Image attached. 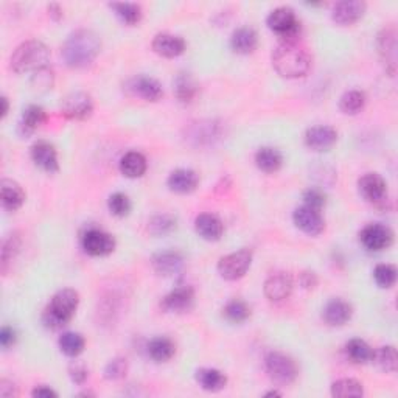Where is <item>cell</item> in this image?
Returning <instances> with one entry per match:
<instances>
[{"mask_svg":"<svg viewBox=\"0 0 398 398\" xmlns=\"http://www.w3.org/2000/svg\"><path fill=\"white\" fill-rule=\"evenodd\" d=\"M69 374H70V378H72L73 383L83 384V383H85V381L87 380L89 372H87V367H86L85 364L75 361L72 365H70Z\"/></svg>","mask_w":398,"mask_h":398,"instance_id":"obj_47","label":"cell"},{"mask_svg":"<svg viewBox=\"0 0 398 398\" xmlns=\"http://www.w3.org/2000/svg\"><path fill=\"white\" fill-rule=\"evenodd\" d=\"M50 58V50L46 44L41 41H27L19 46L15 53L11 55L10 67L12 72L25 73L36 72L42 67H47Z\"/></svg>","mask_w":398,"mask_h":398,"instance_id":"obj_4","label":"cell"},{"mask_svg":"<svg viewBox=\"0 0 398 398\" xmlns=\"http://www.w3.org/2000/svg\"><path fill=\"white\" fill-rule=\"evenodd\" d=\"M265 365L269 378L274 383L280 384V386H288L296 381L299 369L294 359L290 358L285 353L280 352H271L268 353L265 358Z\"/></svg>","mask_w":398,"mask_h":398,"instance_id":"obj_6","label":"cell"},{"mask_svg":"<svg viewBox=\"0 0 398 398\" xmlns=\"http://www.w3.org/2000/svg\"><path fill=\"white\" fill-rule=\"evenodd\" d=\"M49 11H50V16H53L55 19L62 17V10H61V6L58 5V3H51L49 6Z\"/></svg>","mask_w":398,"mask_h":398,"instance_id":"obj_52","label":"cell"},{"mask_svg":"<svg viewBox=\"0 0 398 398\" xmlns=\"http://www.w3.org/2000/svg\"><path fill=\"white\" fill-rule=\"evenodd\" d=\"M272 66L284 78H302L311 67V58L297 42H280L272 51Z\"/></svg>","mask_w":398,"mask_h":398,"instance_id":"obj_2","label":"cell"},{"mask_svg":"<svg viewBox=\"0 0 398 398\" xmlns=\"http://www.w3.org/2000/svg\"><path fill=\"white\" fill-rule=\"evenodd\" d=\"M223 314L229 322L241 324L250 316L249 306L243 300H230L229 304L223 308Z\"/></svg>","mask_w":398,"mask_h":398,"instance_id":"obj_39","label":"cell"},{"mask_svg":"<svg viewBox=\"0 0 398 398\" xmlns=\"http://www.w3.org/2000/svg\"><path fill=\"white\" fill-rule=\"evenodd\" d=\"M345 353H347V358L352 363L355 364H367L374 359V349L370 345L363 341V339H350V341L345 344Z\"/></svg>","mask_w":398,"mask_h":398,"instance_id":"obj_33","label":"cell"},{"mask_svg":"<svg viewBox=\"0 0 398 398\" xmlns=\"http://www.w3.org/2000/svg\"><path fill=\"white\" fill-rule=\"evenodd\" d=\"M377 46L388 73L394 76L397 72V30L394 27L383 28L378 35Z\"/></svg>","mask_w":398,"mask_h":398,"instance_id":"obj_12","label":"cell"},{"mask_svg":"<svg viewBox=\"0 0 398 398\" xmlns=\"http://www.w3.org/2000/svg\"><path fill=\"white\" fill-rule=\"evenodd\" d=\"M176 227V221L173 220L168 215H160V216H154L153 220L148 224V230L153 235H166L170 234L173 229Z\"/></svg>","mask_w":398,"mask_h":398,"instance_id":"obj_42","label":"cell"},{"mask_svg":"<svg viewBox=\"0 0 398 398\" xmlns=\"http://www.w3.org/2000/svg\"><path fill=\"white\" fill-rule=\"evenodd\" d=\"M293 277L288 272H275L269 275L263 286L265 296L271 302H284L293 293Z\"/></svg>","mask_w":398,"mask_h":398,"instance_id":"obj_14","label":"cell"},{"mask_svg":"<svg viewBox=\"0 0 398 398\" xmlns=\"http://www.w3.org/2000/svg\"><path fill=\"white\" fill-rule=\"evenodd\" d=\"M195 302V291L191 286L181 285L166 294L162 299L160 306L164 308L166 313H184L189 311Z\"/></svg>","mask_w":398,"mask_h":398,"instance_id":"obj_16","label":"cell"},{"mask_svg":"<svg viewBox=\"0 0 398 398\" xmlns=\"http://www.w3.org/2000/svg\"><path fill=\"white\" fill-rule=\"evenodd\" d=\"M19 248H21V240H19V236L15 235H10L8 239L3 241V246H2V271H6V266H8V263L15 259V255L19 252Z\"/></svg>","mask_w":398,"mask_h":398,"instance_id":"obj_44","label":"cell"},{"mask_svg":"<svg viewBox=\"0 0 398 398\" xmlns=\"http://www.w3.org/2000/svg\"><path fill=\"white\" fill-rule=\"evenodd\" d=\"M0 395L5 398L17 397V388L15 386V383H11L8 380L0 381Z\"/></svg>","mask_w":398,"mask_h":398,"instance_id":"obj_50","label":"cell"},{"mask_svg":"<svg viewBox=\"0 0 398 398\" xmlns=\"http://www.w3.org/2000/svg\"><path fill=\"white\" fill-rule=\"evenodd\" d=\"M107 207L112 215L123 218L131 211V201L125 193H114L109 196Z\"/></svg>","mask_w":398,"mask_h":398,"instance_id":"obj_41","label":"cell"},{"mask_svg":"<svg viewBox=\"0 0 398 398\" xmlns=\"http://www.w3.org/2000/svg\"><path fill=\"white\" fill-rule=\"evenodd\" d=\"M196 381L199 386H201L204 390H209V392H220L227 384V378L223 372L216 370V369H199L196 372Z\"/></svg>","mask_w":398,"mask_h":398,"instance_id":"obj_29","label":"cell"},{"mask_svg":"<svg viewBox=\"0 0 398 398\" xmlns=\"http://www.w3.org/2000/svg\"><path fill=\"white\" fill-rule=\"evenodd\" d=\"M331 395L338 398L363 397L364 388L361 383L353 380V378H343V380H338L331 384Z\"/></svg>","mask_w":398,"mask_h":398,"instance_id":"obj_37","label":"cell"},{"mask_svg":"<svg viewBox=\"0 0 398 398\" xmlns=\"http://www.w3.org/2000/svg\"><path fill=\"white\" fill-rule=\"evenodd\" d=\"M86 347V341L80 333L75 331H66L62 333V336L60 338V349L66 356L76 358L80 356L83 350Z\"/></svg>","mask_w":398,"mask_h":398,"instance_id":"obj_34","label":"cell"},{"mask_svg":"<svg viewBox=\"0 0 398 398\" xmlns=\"http://www.w3.org/2000/svg\"><path fill=\"white\" fill-rule=\"evenodd\" d=\"M199 184V176L196 175V171L189 170V168H179L175 170L168 176V187L175 193L187 195L195 191Z\"/></svg>","mask_w":398,"mask_h":398,"instance_id":"obj_24","label":"cell"},{"mask_svg":"<svg viewBox=\"0 0 398 398\" xmlns=\"http://www.w3.org/2000/svg\"><path fill=\"white\" fill-rule=\"evenodd\" d=\"M61 111L70 120H86L94 112V101L85 92H72L62 100Z\"/></svg>","mask_w":398,"mask_h":398,"instance_id":"obj_9","label":"cell"},{"mask_svg":"<svg viewBox=\"0 0 398 398\" xmlns=\"http://www.w3.org/2000/svg\"><path fill=\"white\" fill-rule=\"evenodd\" d=\"M0 103H2V119H5V117H6V114H8V109H10L8 98H6V97H2V98H0Z\"/></svg>","mask_w":398,"mask_h":398,"instance_id":"obj_53","label":"cell"},{"mask_svg":"<svg viewBox=\"0 0 398 398\" xmlns=\"http://www.w3.org/2000/svg\"><path fill=\"white\" fill-rule=\"evenodd\" d=\"M146 166H148V164H146V159L144 154L139 151L126 153L120 160L121 175L130 179L142 178L146 171Z\"/></svg>","mask_w":398,"mask_h":398,"instance_id":"obj_27","label":"cell"},{"mask_svg":"<svg viewBox=\"0 0 398 398\" xmlns=\"http://www.w3.org/2000/svg\"><path fill=\"white\" fill-rule=\"evenodd\" d=\"M359 240H361L363 246L372 250V252H380V250L388 249L394 241V234L389 227L383 226V224H369L365 226L361 234H359Z\"/></svg>","mask_w":398,"mask_h":398,"instance_id":"obj_8","label":"cell"},{"mask_svg":"<svg viewBox=\"0 0 398 398\" xmlns=\"http://www.w3.org/2000/svg\"><path fill=\"white\" fill-rule=\"evenodd\" d=\"M128 91L145 101H159L164 97V89L160 83L150 76H136L128 83Z\"/></svg>","mask_w":398,"mask_h":398,"instance_id":"obj_18","label":"cell"},{"mask_svg":"<svg viewBox=\"0 0 398 398\" xmlns=\"http://www.w3.org/2000/svg\"><path fill=\"white\" fill-rule=\"evenodd\" d=\"M375 364L386 374H394L398 367V358H397V350L392 345H384L380 347L377 352H374V359Z\"/></svg>","mask_w":398,"mask_h":398,"instance_id":"obj_35","label":"cell"},{"mask_svg":"<svg viewBox=\"0 0 398 398\" xmlns=\"http://www.w3.org/2000/svg\"><path fill=\"white\" fill-rule=\"evenodd\" d=\"M153 50L159 56L178 58L185 51V41L181 36L171 33H159L153 40Z\"/></svg>","mask_w":398,"mask_h":398,"instance_id":"obj_20","label":"cell"},{"mask_svg":"<svg viewBox=\"0 0 398 398\" xmlns=\"http://www.w3.org/2000/svg\"><path fill=\"white\" fill-rule=\"evenodd\" d=\"M175 352H176L175 344H173V341L168 338L159 336L151 339L148 343V355L156 363L170 361V359L175 356Z\"/></svg>","mask_w":398,"mask_h":398,"instance_id":"obj_32","label":"cell"},{"mask_svg":"<svg viewBox=\"0 0 398 398\" xmlns=\"http://www.w3.org/2000/svg\"><path fill=\"white\" fill-rule=\"evenodd\" d=\"M31 159L33 162L47 173H56L60 170V162H58V153L55 146L47 140H40L31 146Z\"/></svg>","mask_w":398,"mask_h":398,"instance_id":"obj_19","label":"cell"},{"mask_svg":"<svg viewBox=\"0 0 398 398\" xmlns=\"http://www.w3.org/2000/svg\"><path fill=\"white\" fill-rule=\"evenodd\" d=\"M304 202L306 207L320 211V209L325 205V195L318 189H308L304 193Z\"/></svg>","mask_w":398,"mask_h":398,"instance_id":"obj_46","label":"cell"},{"mask_svg":"<svg viewBox=\"0 0 398 398\" xmlns=\"http://www.w3.org/2000/svg\"><path fill=\"white\" fill-rule=\"evenodd\" d=\"M153 268L159 275L164 277H173L182 271L184 259L181 254L166 250V252H159L153 257Z\"/></svg>","mask_w":398,"mask_h":398,"instance_id":"obj_21","label":"cell"},{"mask_svg":"<svg viewBox=\"0 0 398 398\" xmlns=\"http://www.w3.org/2000/svg\"><path fill=\"white\" fill-rule=\"evenodd\" d=\"M46 119H47V114L41 106H37V105L28 106L24 111L21 121H19V132H21V136L24 137L30 136V134H33L37 128L46 121Z\"/></svg>","mask_w":398,"mask_h":398,"instance_id":"obj_28","label":"cell"},{"mask_svg":"<svg viewBox=\"0 0 398 398\" xmlns=\"http://www.w3.org/2000/svg\"><path fill=\"white\" fill-rule=\"evenodd\" d=\"M198 235L205 241H218L223 236L224 224L214 214H201L195 220Z\"/></svg>","mask_w":398,"mask_h":398,"instance_id":"obj_22","label":"cell"},{"mask_svg":"<svg viewBox=\"0 0 398 398\" xmlns=\"http://www.w3.org/2000/svg\"><path fill=\"white\" fill-rule=\"evenodd\" d=\"M353 310L349 302L343 299H333L324 308V320L331 327H343L352 319Z\"/></svg>","mask_w":398,"mask_h":398,"instance_id":"obj_23","label":"cell"},{"mask_svg":"<svg viewBox=\"0 0 398 398\" xmlns=\"http://www.w3.org/2000/svg\"><path fill=\"white\" fill-rule=\"evenodd\" d=\"M80 296L72 288H64L51 297L49 306L44 311V324L49 329L58 330L67 325L78 310Z\"/></svg>","mask_w":398,"mask_h":398,"instance_id":"obj_3","label":"cell"},{"mask_svg":"<svg viewBox=\"0 0 398 398\" xmlns=\"http://www.w3.org/2000/svg\"><path fill=\"white\" fill-rule=\"evenodd\" d=\"M83 249L92 257H106L114 252L115 240L112 235L100 229H89L81 239Z\"/></svg>","mask_w":398,"mask_h":398,"instance_id":"obj_10","label":"cell"},{"mask_svg":"<svg viewBox=\"0 0 398 398\" xmlns=\"http://www.w3.org/2000/svg\"><path fill=\"white\" fill-rule=\"evenodd\" d=\"M358 190L367 202L381 204L388 196L386 181L377 173H367L358 181Z\"/></svg>","mask_w":398,"mask_h":398,"instance_id":"obj_13","label":"cell"},{"mask_svg":"<svg viewBox=\"0 0 398 398\" xmlns=\"http://www.w3.org/2000/svg\"><path fill=\"white\" fill-rule=\"evenodd\" d=\"M128 372V363L125 358H115L111 359L105 367V378L109 381H117L125 378Z\"/></svg>","mask_w":398,"mask_h":398,"instance_id":"obj_43","label":"cell"},{"mask_svg":"<svg viewBox=\"0 0 398 398\" xmlns=\"http://www.w3.org/2000/svg\"><path fill=\"white\" fill-rule=\"evenodd\" d=\"M31 86L36 91H49L53 86V72L49 67L36 70V72H33V76H31Z\"/></svg>","mask_w":398,"mask_h":398,"instance_id":"obj_45","label":"cell"},{"mask_svg":"<svg viewBox=\"0 0 398 398\" xmlns=\"http://www.w3.org/2000/svg\"><path fill=\"white\" fill-rule=\"evenodd\" d=\"M255 164L261 171L265 173H275L280 170L282 164H284V157H282V153L271 146H265V148H260L255 154Z\"/></svg>","mask_w":398,"mask_h":398,"instance_id":"obj_31","label":"cell"},{"mask_svg":"<svg viewBox=\"0 0 398 398\" xmlns=\"http://www.w3.org/2000/svg\"><path fill=\"white\" fill-rule=\"evenodd\" d=\"M266 22L268 27L282 37V42H297L300 36V24L296 12L290 6H280V8L271 11Z\"/></svg>","mask_w":398,"mask_h":398,"instance_id":"obj_5","label":"cell"},{"mask_svg":"<svg viewBox=\"0 0 398 398\" xmlns=\"http://www.w3.org/2000/svg\"><path fill=\"white\" fill-rule=\"evenodd\" d=\"M101 50V40L91 30H78L64 42L61 55L69 67L81 69L95 61Z\"/></svg>","mask_w":398,"mask_h":398,"instance_id":"obj_1","label":"cell"},{"mask_svg":"<svg viewBox=\"0 0 398 398\" xmlns=\"http://www.w3.org/2000/svg\"><path fill=\"white\" fill-rule=\"evenodd\" d=\"M111 8L120 21L128 25H136L142 19V8L137 3H111Z\"/></svg>","mask_w":398,"mask_h":398,"instance_id":"obj_38","label":"cell"},{"mask_svg":"<svg viewBox=\"0 0 398 398\" xmlns=\"http://www.w3.org/2000/svg\"><path fill=\"white\" fill-rule=\"evenodd\" d=\"M300 285L305 288V290H313V288H316L318 285V277L314 272L310 271H305L300 274Z\"/></svg>","mask_w":398,"mask_h":398,"instance_id":"obj_49","label":"cell"},{"mask_svg":"<svg viewBox=\"0 0 398 398\" xmlns=\"http://www.w3.org/2000/svg\"><path fill=\"white\" fill-rule=\"evenodd\" d=\"M31 395H33L35 398H55V397H58L55 390L51 388H47V386H37L33 392H31Z\"/></svg>","mask_w":398,"mask_h":398,"instance_id":"obj_51","label":"cell"},{"mask_svg":"<svg viewBox=\"0 0 398 398\" xmlns=\"http://www.w3.org/2000/svg\"><path fill=\"white\" fill-rule=\"evenodd\" d=\"M230 46L235 53L240 55H249L259 46V36L257 31L250 27H241L234 31L232 37H230Z\"/></svg>","mask_w":398,"mask_h":398,"instance_id":"obj_26","label":"cell"},{"mask_svg":"<svg viewBox=\"0 0 398 398\" xmlns=\"http://www.w3.org/2000/svg\"><path fill=\"white\" fill-rule=\"evenodd\" d=\"M338 140V132L335 128L319 125L313 126L305 132V145L308 148L318 153L329 151Z\"/></svg>","mask_w":398,"mask_h":398,"instance_id":"obj_15","label":"cell"},{"mask_svg":"<svg viewBox=\"0 0 398 398\" xmlns=\"http://www.w3.org/2000/svg\"><path fill=\"white\" fill-rule=\"evenodd\" d=\"M364 106H365V94L361 91H356V89L345 92L341 100H339V109L347 115L359 114L364 109Z\"/></svg>","mask_w":398,"mask_h":398,"instance_id":"obj_36","label":"cell"},{"mask_svg":"<svg viewBox=\"0 0 398 398\" xmlns=\"http://www.w3.org/2000/svg\"><path fill=\"white\" fill-rule=\"evenodd\" d=\"M293 220L297 229L311 236L320 235L325 229V221L322 215H320V211L311 207H306V205H302V207L294 210Z\"/></svg>","mask_w":398,"mask_h":398,"instance_id":"obj_11","label":"cell"},{"mask_svg":"<svg viewBox=\"0 0 398 398\" xmlns=\"http://www.w3.org/2000/svg\"><path fill=\"white\" fill-rule=\"evenodd\" d=\"M198 91H199L198 83L190 73L182 72L176 76L175 92H176L178 100L184 103V105H189V103L193 101L196 98Z\"/></svg>","mask_w":398,"mask_h":398,"instance_id":"obj_30","label":"cell"},{"mask_svg":"<svg viewBox=\"0 0 398 398\" xmlns=\"http://www.w3.org/2000/svg\"><path fill=\"white\" fill-rule=\"evenodd\" d=\"M277 395H280V394L277 392V390H271V392L266 394V397H277Z\"/></svg>","mask_w":398,"mask_h":398,"instance_id":"obj_54","label":"cell"},{"mask_svg":"<svg viewBox=\"0 0 398 398\" xmlns=\"http://www.w3.org/2000/svg\"><path fill=\"white\" fill-rule=\"evenodd\" d=\"M365 12V3L361 0H344V2H338L333 8L331 19L338 25L347 27L358 22L359 19L364 16Z\"/></svg>","mask_w":398,"mask_h":398,"instance_id":"obj_17","label":"cell"},{"mask_svg":"<svg viewBox=\"0 0 398 398\" xmlns=\"http://www.w3.org/2000/svg\"><path fill=\"white\" fill-rule=\"evenodd\" d=\"M15 343H16V331L12 330L11 327H3V329L0 330V344H2V347L8 349Z\"/></svg>","mask_w":398,"mask_h":398,"instance_id":"obj_48","label":"cell"},{"mask_svg":"<svg viewBox=\"0 0 398 398\" xmlns=\"http://www.w3.org/2000/svg\"><path fill=\"white\" fill-rule=\"evenodd\" d=\"M252 263V252L249 249H240L236 252L223 257L218 263V272L226 280H239L245 277Z\"/></svg>","mask_w":398,"mask_h":398,"instance_id":"obj_7","label":"cell"},{"mask_svg":"<svg viewBox=\"0 0 398 398\" xmlns=\"http://www.w3.org/2000/svg\"><path fill=\"white\" fill-rule=\"evenodd\" d=\"M0 198H2V205L5 210L16 211L25 202V191L16 181L3 179L2 184H0Z\"/></svg>","mask_w":398,"mask_h":398,"instance_id":"obj_25","label":"cell"},{"mask_svg":"<svg viewBox=\"0 0 398 398\" xmlns=\"http://www.w3.org/2000/svg\"><path fill=\"white\" fill-rule=\"evenodd\" d=\"M374 279L380 288H390L397 280V269L392 265L383 263L374 269Z\"/></svg>","mask_w":398,"mask_h":398,"instance_id":"obj_40","label":"cell"}]
</instances>
